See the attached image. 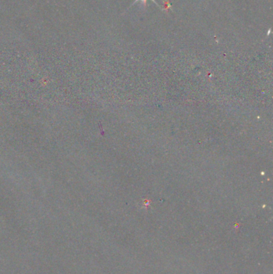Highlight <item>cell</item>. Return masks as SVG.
Segmentation results:
<instances>
[{"mask_svg": "<svg viewBox=\"0 0 273 274\" xmlns=\"http://www.w3.org/2000/svg\"><path fill=\"white\" fill-rule=\"evenodd\" d=\"M138 1H142V2H143V4H144V5H146V3H147V0H136V1H135V2H133V3H132V5H134V4L136 3V2H138ZM152 1H153V2H155V4H156V5H157V6H159V4H158V3H157V2H155V0H152Z\"/></svg>", "mask_w": 273, "mask_h": 274, "instance_id": "obj_1", "label": "cell"}]
</instances>
